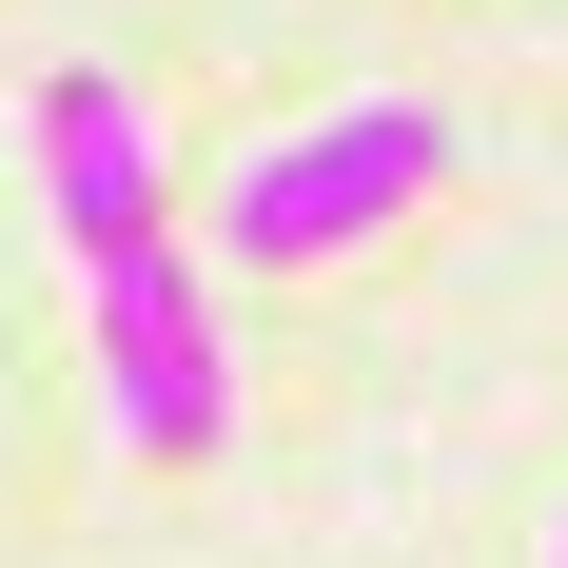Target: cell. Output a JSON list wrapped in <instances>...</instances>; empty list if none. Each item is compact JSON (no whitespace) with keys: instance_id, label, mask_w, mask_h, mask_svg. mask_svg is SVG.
Here are the masks:
<instances>
[{"instance_id":"1","label":"cell","mask_w":568,"mask_h":568,"mask_svg":"<svg viewBox=\"0 0 568 568\" xmlns=\"http://www.w3.org/2000/svg\"><path fill=\"white\" fill-rule=\"evenodd\" d=\"M452 196V118L432 99H334L314 138H255L216 196V255H255V275H314V255H373L393 216H432Z\"/></svg>"},{"instance_id":"2","label":"cell","mask_w":568,"mask_h":568,"mask_svg":"<svg viewBox=\"0 0 568 568\" xmlns=\"http://www.w3.org/2000/svg\"><path fill=\"white\" fill-rule=\"evenodd\" d=\"M79 294H99V393L118 432L158 470H196L235 432V334H216V275L176 255V235H138V255H79Z\"/></svg>"},{"instance_id":"3","label":"cell","mask_w":568,"mask_h":568,"mask_svg":"<svg viewBox=\"0 0 568 568\" xmlns=\"http://www.w3.org/2000/svg\"><path fill=\"white\" fill-rule=\"evenodd\" d=\"M40 196H59L79 255L176 235V216H158V118H138V79H99V59H59V79H40Z\"/></svg>"}]
</instances>
